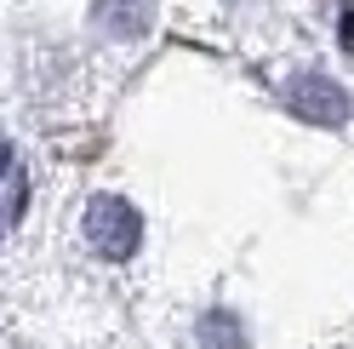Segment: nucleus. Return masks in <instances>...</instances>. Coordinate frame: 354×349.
Here are the masks:
<instances>
[{"label":"nucleus","mask_w":354,"mask_h":349,"mask_svg":"<svg viewBox=\"0 0 354 349\" xmlns=\"http://www.w3.org/2000/svg\"><path fill=\"white\" fill-rule=\"evenodd\" d=\"M29 206V178H24V161L12 155L6 143H0V235H6L17 217Z\"/></svg>","instance_id":"20e7f679"},{"label":"nucleus","mask_w":354,"mask_h":349,"mask_svg":"<svg viewBox=\"0 0 354 349\" xmlns=\"http://www.w3.org/2000/svg\"><path fill=\"white\" fill-rule=\"evenodd\" d=\"M92 24L109 40H143L154 24V0H97L92 6Z\"/></svg>","instance_id":"7ed1b4c3"},{"label":"nucleus","mask_w":354,"mask_h":349,"mask_svg":"<svg viewBox=\"0 0 354 349\" xmlns=\"http://www.w3.org/2000/svg\"><path fill=\"white\" fill-rule=\"evenodd\" d=\"M194 338H201V349H246V321L234 310H206Z\"/></svg>","instance_id":"39448f33"},{"label":"nucleus","mask_w":354,"mask_h":349,"mask_svg":"<svg viewBox=\"0 0 354 349\" xmlns=\"http://www.w3.org/2000/svg\"><path fill=\"white\" fill-rule=\"evenodd\" d=\"M86 247L97 258H109V264H126V258L143 247L138 206L120 201V195H92V201H86Z\"/></svg>","instance_id":"f257e3e1"},{"label":"nucleus","mask_w":354,"mask_h":349,"mask_svg":"<svg viewBox=\"0 0 354 349\" xmlns=\"http://www.w3.org/2000/svg\"><path fill=\"white\" fill-rule=\"evenodd\" d=\"M280 98H286V109H292L297 120H308V126H348V120H354V92H348L343 80L320 75V69L292 75V80L280 86Z\"/></svg>","instance_id":"f03ea898"}]
</instances>
